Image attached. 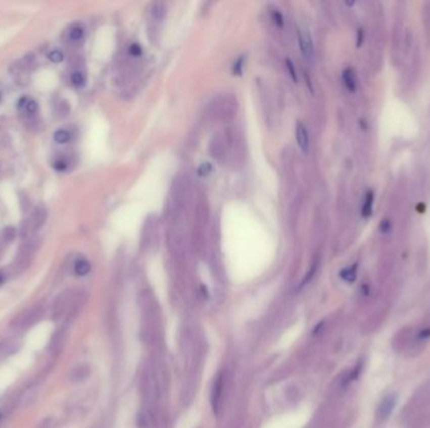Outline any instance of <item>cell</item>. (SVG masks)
Instances as JSON below:
<instances>
[{
  "mask_svg": "<svg viewBox=\"0 0 430 428\" xmlns=\"http://www.w3.org/2000/svg\"><path fill=\"white\" fill-rule=\"evenodd\" d=\"M44 313V306L42 304H35V305L30 306V308L23 310L20 314H18L12 320L10 326L13 329H17V331H27V329L35 326L38 322L42 320Z\"/></svg>",
  "mask_w": 430,
  "mask_h": 428,
  "instance_id": "1",
  "label": "cell"
},
{
  "mask_svg": "<svg viewBox=\"0 0 430 428\" xmlns=\"http://www.w3.org/2000/svg\"><path fill=\"white\" fill-rule=\"evenodd\" d=\"M40 244V240L38 238H30L29 240L24 242L18 250L17 259H15L14 268L17 272H23L27 269L32 262L33 256H34L35 251H37L38 246Z\"/></svg>",
  "mask_w": 430,
  "mask_h": 428,
  "instance_id": "2",
  "label": "cell"
},
{
  "mask_svg": "<svg viewBox=\"0 0 430 428\" xmlns=\"http://www.w3.org/2000/svg\"><path fill=\"white\" fill-rule=\"evenodd\" d=\"M72 303V293L71 291H64L61 295H58V298L54 300L53 306H52V318L54 320H58L59 318L64 315L67 310L71 308Z\"/></svg>",
  "mask_w": 430,
  "mask_h": 428,
  "instance_id": "3",
  "label": "cell"
},
{
  "mask_svg": "<svg viewBox=\"0 0 430 428\" xmlns=\"http://www.w3.org/2000/svg\"><path fill=\"white\" fill-rule=\"evenodd\" d=\"M396 402H398V397L396 394H388L383 398V401L380 402L376 411V416L380 421H386V419L390 417V414L393 413L394 408L396 406Z\"/></svg>",
  "mask_w": 430,
  "mask_h": 428,
  "instance_id": "4",
  "label": "cell"
},
{
  "mask_svg": "<svg viewBox=\"0 0 430 428\" xmlns=\"http://www.w3.org/2000/svg\"><path fill=\"white\" fill-rule=\"evenodd\" d=\"M298 43H300V48L303 57L308 59V61H311L313 57V43L310 33L306 32V30L298 29Z\"/></svg>",
  "mask_w": 430,
  "mask_h": 428,
  "instance_id": "5",
  "label": "cell"
},
{
  "mask_svg": "<svg viewBox=\"0 0 430 428\" xmlns=\"http://www.w3.org/2000/svg\"><path fill=\"white\" fill-rule=\"evenodd\" d=\"M67 339V331L64 328L58 329V331H56L52 335V338H51V342H50V352L52 353V354H57V353H59L62 350V348H63L64 343H66Z\"/></svg>",
  "mask_w": 430,
  "mask_h": 428,
  "instance_id": "6",
  "label": "cell"
},
{
  "mask_svg": "<svg viewBox=\"0 0 430 428\" xmlns=\"http://www.w3.org/2000/svg\"><path fill=\"white\" fill-rule=\"evenodd\" d=\"M47 208L44 207L43 205L37 206V207L34 208V211H33L32 213V218L29 219V223L30 226H32V230H38V229L42 228L43 225H44L45 220H47Z\"/></svg>",
  "mask_w": 430,
  "mask_h": 428,
  "instance_id": "7",
  "label": "cell"
},
{
  "mask_svg": "<svg viewBox=\"0 0 430 428\" xmlns=\"http://www.w3.org/2000/svg\"><path fill=\"white\" fill-rule=\"evenodd\" d=\"M88 377H89V368L88 365L86 364L76 365V367H74L68 375L69 382L74 384L82 383V382L86 381Z\"/></svg>",
  "mask_w": 430,
  "mask_h": 428,
  "instance_id": "8",
  "label": "cell"
},
{
  "mask_svg": "<svg viewBox=\"0 0 430 428\" xmlns=\"http://www.w3.org/2000/svg\"><path fill=\"white\" fill-rule=\"evenodd\" d=\"M296 136H297V142L298 146L301 147L303 152L308 151V147H310V137H308L307 128L302 125V123H298L297 128H296Z\"/></svg>",
  "mask_w": 430,
  "mask_h": 428,
  "instance_id": "9",
  "label": "cell"
},
{
  "mask_svg": "<svg viewBox=\"0 0 430 428\" xmlns=\"http://www.w3.org/2000/svg\"><path fill=\"white\" fill-rule=\"evenodd\" d=\"M342 79H344V83L346 86V88L350 92H355L357 86L356 82V76H355V72L351 68H346L342 73Z\"/></svg>",
  "mask_w": 430,
  "mask_h": 428,
  "instance_id": "10",
  "label": "cell"
},
{
  "mask_svg": "<svg viewBox=\"0 0 430 428\" xmlns=\"http://www.w3.org/2000/svg\"><path fill=\"white\" fill-rule=\"evenodd\" d=\"M19 107L25 111L28 116H33L38 111V104L34 99L30 98H22L19 102Z\"/></svg>",
  "mask_w": 430,
  "mask_h": 428,
  "instance_id": "11",
  "label": "cell"
},
{
  "mask_svg": "<svg viewBox=\"0 0 430 428\" xmlns=\"http://www.w3.org/2000/svg\"><path fill=\"white\" fill-rule=\"evenodd\" d=\"M372 205H374V192H372V191H369V192L366 193V196H365L364 205H362L361 213L364 218H370V216H371Z\"/></svg>",
  "mask_w": 430,
  "mask_h": 428,
  "instance_id": "12",
  "label": "cell"
},
{
  "mask_svg": "<svg viewBox=\"0 0 430 428\" xmlns=\"http://www.w3.org/2000/svg\"><path fill=\"white\" fill-rule=\"evenodd\" d=\"M74 272L79 277H84V275H87L91 272V264L86 259L77 260L76 264H74Z\"/></svg>",
  "mask_w": 430,
  "mask_h": 428,
  "instance_id": "13",
  "label": "cell"
},
{
  "mask_svg": "<svg viewBox=\"0 0 430 428\" xmlns=\"http://www.w3.org/2000/svg\"><path fill=\"white\" fill-rule=\"evenodd\" d=\"M340 277H341L345 282L354 283L357 277V266L356 265H352V266L346 268V269H344L340 273Z\"/></svg>",
  "mask_w": 430,
  "mask_h": 428,
  "instance_id": "14",
  "label": "cell"
},
{
  "mask_svg": "<svg viewBox=\"0 0 430 428\" xmlns=\"http://www.w3.org/2000/svg\"><path fill=\"white\" fill-rule=\"evenodd\" d=\"M83 35L84 29L82 27H79V25H76V27H73L69 30V39H71L72 42H79V40L83 38Z\"/></svg>",
  "mask_w": 430,
  "mask_h": 428,
  "instance_id": "15",
  "label": "cell"
},
{
  "mask_svg": "<svg viewBox=\"0 0 430 428\" xmlns=\"http://www.w3.org/2000/svg\"><path fill=\"white\" fill-rule=\"evenodd\" d=\"M69 140H71V133L67 130H58L54 133V141H56L57 143L63 144L68 142Z\"/></svg>",
  "mask_w": 430,
  "mask_h": 428,
  "instance_id": "16",
  "label": "cell"
},
{
  "mask_svg": "<svg viewBox=\"0 0 430 428\" xmlns=\"http://www.w3.org/2000/svg\"><path fill=\"white\" fill-rule=\"evenodd\" d=\"M71 82L74 87L81 88V87H83L84 83H86V79H84V76L81 72H74L71 76Z\"/></svg>",
  "mask_w": 430,
  "mask_h": 428,
  "instance_id": "17",
  "label": "cell"
},
{
  "mask_svg": "<svg viewBox=\"0 0 430 428\" xmlns=\"http://www.w3.org/2000/svg\"><path fill=\"white\" fill-rule=\"evenodd\" d=\"M165 9H166V8H165V5L162 4V3H156V4H154L153 17L155 18L156 20H161L165 15Z\"/></svg>",
  "mask_w": 430,
  "mask_h": 428,
  "instance_id": "18",
  "label": "cell"
},
{
  "mask_svg": "<svg viewBox=\"0 0 430 428\" xmlns=\"http://www.w3.org/2000/svg\"><path fill=\"white\" fill-rule=\"evenodd\" d=\"M270 17H272L273 23H274L277 27H279V28L284 27V18H283V15L280 14L278 10H273L272 14H270Z\"/></svg>",
  "mask_w": 430,
  "mask_h": 428,
  "instance_id": "19",
  "label": "cell"
},
{
  "mask_svg": "<svg viewBox=\"0 0 430 428\" xmlns=\"http://www.w3.org/2000/svg\"><path fill=\"white\" fill-rule=\"evenodd\" d=\"M15 239V230L13 228H7L2 234V240L4 242H12Z\"/></svg>",
  "mask_w": 430,
  "mask_h": 428,
  "instance_id": "20",
  "label": "cell"
},
{
  "mask_svg": "<svg viewBox=\"0 0 430 428\" xmlns=\"http://www.w3.org/2000/svg\"><path fill=\"white\" fill-rule=\"evenodd\" d=\"M243 64H244V57H241V58L236 59V61L234 62V66H233V74H235V76H241V74L243 73Z\"/></svg>",
  "mask_w": 430,
  "mask_h": 428,
  "instance_id": "21",
  "label": "cell"
},
{
  "mask_svg": "<svg viewBox=\"0 0 430 428\" xmlns=\"http://www.w3.org/2000/svg\"><path fill=\"white\" fill-rule=\"evenodd\" d=\"M48 58L53 62V63H59V62L63 61V53L58 49H53L52 51H50L48 54Z\"/></svg>",
  "mask_w": 430,
  "mask_h": 428,
  "instance_id": "22",
  "label": "cell"
},
{
  "mask_svg": "<svg viewBox=\"0 0 430 428\" xmlns=\"http://www.w3.org/2000/svg\"><path fill=\"white\" fill-rule=\"evenodd\" d=\"M210 172H212V165H210L209 162H203L199 166V169H198V174L203 177L208 176Z\"/></svg>",
  "mask_w": 430,
  "mask_h": 428,
  "instance_id": "23",
  "label": "cell"
},
{
  "mask_svg": "<svg viewBox=\"0 0 430 428\" xmlns=\"http://www.w3.org/2000/svg\"><path fill=\"white\" fill-rule=\"evenodd\" d=\"M285 66H287V69H288V72H290L291 77H292L293 82H297L298 81L297 72H296V67L293 66L292 61H291V59H285Z\"/></svg>",
  "mask_w": 430,
  "mask_h": 428,
  "instance_id": "24",
  "label": "cell"
},
{
  "mask_svg": "<svg viewBox=\"0 0 430 428\" xmlns=\"http://www.w3.org/2000/svg\"><path fill=\"white\" fill-rule=\"evenodd\" d=\"M128 50H130V53L135 57H140L141 54H142V48H141V45L137 44V43H133V44H131Z\"/></svg>",
  "mask_w": 430,
  "mask_h": 428,
  "instance_id": "25",
  "label": "cell"
},
{
  "mask_svg": "<svg viewBox=\"0 0 430 428\" xmlns=\"http://www.w3.org/2000/svg\"><path fill=\"white\" fill-rule=\"evenodd\" d=\"M380 230L383 231V233H389V231L391 230L390 223H389L388 220H384L383 223L380 224Z\"/></svg>",
  "mask_w": 430,
  "mask_h": 428,
  "instance_id": "26",
  "label": "cell"
},
{
  "mask_svg": "<svg viewBox=\"0 0 430 428\" xmlns=\"http://www.w3.org/2000/svg\"><path fill=\"white\" fill-rule=\"evenodd\" d=\"M362 38H364V35H362V29H359V37H357V47H360V45H361Z\"/></svg>",
  "mask_w": 430,
  "mask_h": 428,
  "instance_id": "27",
  "label": "cell"
},
{
  "mask_svg": "<svg viewBox=\"0 0 430 428\" xmlns=\"http://www.w3.org/2000/svg\"><path fill=\"white\" fill-rule=\"evenodd\" d=\"M429 337H430V329L421 332L420 333V338H423V339H425V338H429Z\"/></svg>",
  "mask_w": 430,
  "mask_h": 428,
  "instance_id": "28",
  "label": "cell"
},
{
  "mask_svg": "<svg viewBox=\"0 0 430 428\" xmlns=\"http://www.w3.org/2000/svg\"><path fill=\"white\" fill-rule=\"evenodd\" d=\"M2 283H3V277H2V275H0V284H2Z\"/></svg>",
  "mask_w": 430,
  "mask_h": 428,
  "instance_id": "29",
  "label": "cell"
}]
</instances>
